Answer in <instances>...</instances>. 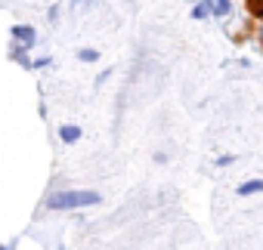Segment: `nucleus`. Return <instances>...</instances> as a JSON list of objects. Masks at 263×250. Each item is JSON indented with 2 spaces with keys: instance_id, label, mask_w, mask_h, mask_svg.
<instances>
[{
  "instance_id": "1",
  "label": "nucleus",
  "mask_w": 263,
  "mask_h": 250,
  "mask_svg": "<svg viewBox=\"0 0 263 250\" xmlns=\"http://www.w3.org/2000/svg\"><path fill=\"white\" fill-rule=\"evenodd\" d=\"M102 198L96 195V192H59V195H53L47 204L53 207V210H68V207H90V204H99Z\"/></svg>"
},
{
  "instance_id": "2",
  "label": "nucleus",
  "mask_w": 263,
  "mask_h": 250,
  "mask_svg": "<svg viewBox=\"0 0 263 250\" xmlns=\"http://www.w3.org/2000/svg\"><path fill=\"white\" fill-rule=\"evenodd\" d=\"M13 34H16L25 47H31V44H34V31H31L28 25H16V28H13Z\"/></svg>"
},
{
  "instance_id": "3",
  "label": "nucleus",
  "mask_w": 263,
  "mask_h": 250,
  "mask_svg": "<svg viewBox=\"0 0 263 250\" xmlns=\"http://www.w3.org/2000/svg\"><path fill=\"white\" fill-rule=\"evenodd\" d=\"M260 189H263V182H260V179H254V182L238 185V195H254V192H260Z\"/></svg>"
},
{
  "instance_id": "4",
  "label": "nucleus",
  "mask_w": 263,
  "mask_h": 250,
  "mask_svg": "<svg viewBox=\"0 0 263 250\" xmlns=\"http://www.w3.org/2000/svg\"><path fill=\"white\" fill-rule=\"evenodd\" d=\"M78 136H81V130H78V127H62V139H65V142H74Z\"/></svg>"
},
{
  "instance_id": "5",
  "label": "nucleus",
  "mask_w": 263,
  "mask_h": 250,
  "mask_svg": "<svg viewBox=\"0 0 263 250\" xmlns=\"http://www.w3.org/2000/svg\"><path fill=\"white\" fill-rule=\"evenodd\" d=\"M248 10H251V16L263 19V0H248Z\"/></svg>"
},
{
  "instance_id": "6",
  "label": "nucleus",
  "mask_w": 263,
  "mask_h": 250,
  "mask_svg": "<svg viewBox=\"0 0 263 250\" xmlns=\"http://www.w3.org/2000/svg\"><path fill=\"white\" fill-rule=\"evenodd\" d=\"M214 13L226 16V13H229V0H214Z\"/></svg>"
},
{
  "instance_id": "7",
  "label": "nucleus",
  "mask_w": 263,
  "mask_h": 250,
  "mask_svg": "<svg viewBox=\"0 0 263 250\" xmlns=\"http://www.w3.org/2000/svg\"><path fill=\"white\" fill-rule=\"evenodd\" d=\"M81 59H84V62H93V59H96V50H84Z\"/></svg>"
},
{
  "instance_id": "8",
  "label": "nucleus",
  "mask_w": 263,
  "mask_h": 250,
  "mask_svg": "<svg viewBox=\"0 0 263 250\" xmlns=\"http://www.w3.org/2000/svg\"><path fill=\"white\" fill-rule=\"evenodd\" d=\"M260 37H263V31H260Z\"/></svg>"
}]
</instances>
